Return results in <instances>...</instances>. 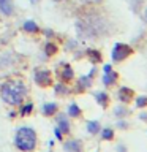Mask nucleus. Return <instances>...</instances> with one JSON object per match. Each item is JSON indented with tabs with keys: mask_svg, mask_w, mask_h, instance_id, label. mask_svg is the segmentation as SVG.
Returning <instances> with one entry per match:
<instances>
[{
	"mask_svg": "<svg viewBox=\"0 0 147 152\" xmlns=\"http://www.w3.org/2000/svg\"><path fill=\"white\" fill-rule=\"evenodd\" d=\"M27 94V87L22 81H7V83L2 84V89H0V95H2V100L8 104H21L24 97Z\"/></svg>",
	"mask_w": 147,
	"mask_h": 152,
	"instance_id": "f257e3e1",
	"label": "nucleus"
},
{
	"mask_svg": "<svg viewBox=\"0 0 147 152\" xmlns=\"http://www.w3.org/2000/svg\"><path fill=\"white\" fill-rule=\"evenodd\" d=\"M14 144L19 151L30 152L36 147V133L30 127H21L14 136Z\"/></svg>",
	"mask_w": 147,
	"mask_h": 152,
	"instance_id": "f03ea898",
	"label": "nucleus"
},
{
	"mask_svg": "<svg viewBox=\"0 0 147 152\" xmlns=\"http://www.w3.org/2000/svg\"><path fill=\"white\" fill-rule=\"evenodd\" d=\"M130 54H131V48L130 46L123 45V43H117V45L114 46L111 56H112L114 62H122V60H125Z\"/></svg>",
	"mask_w": 147,
	"mask_h": 152,
	"instance_id": "7ed1b4c3",
	"label": "nucleus"
},
{
	"mask_svg": "<svg viewBox=\"0 0 147 152\" xmlns=\"http://www.w3.org/2000/svg\"><path fill=\"white\" fill-rule=\"evenodd\" d=\"M35 83L40 86V87H47L52 83V76L47 70H38L35 73Z\"/></svg>",
	"mask_w": 147,
	"mask_h": 152,
	"instance_id": "20e7f679",
	"label": "nucleus"
},
{
	"mask_svg": "<svg viewBox=\"0 0 147 152\" xmlns=\"http://www.w3.org/2000/svg\"><path fill=\"white\" fill-rule=\"evenodd\" d=\"M13 11H14L13 0H0V13L7 14V16H11Z\"/></svg>",
	"mask_w": 147,
	"mask_h": 152,
	"instance_id": "39448f33",
	"label": "nucleus"
},
{
	"mask_svg": "<svg viewBox=\"0 0 147 152\" xmlns=\"http://www.w3.org/2000/svg\"><path fill=\"white\" fill-rule=\"evenodd\" d=\"M65 151L66 152H81V149H82V144H81L79 140H71L68 142H65Z\"/></svg>",
	"mask_w": 147,
	"mask_h": 152,
	"instance_id": "423d86ee",
	"label": "nucleus"
},
{
	"mask_svg": "<svg viewBox=\"0 0 147 152\" xmlns=\"http://www.w3.org/2000/svg\"><path fill=\"white\" fill-rule=\"evenodd\" d=\"M57 128H59L62 133H68L70 132V122L65 116H59V119H57Z\"/></svg>",
	"mask_w": 147,
	"mask_h": 152,
	"instance_id": "0eeeda50",
	"label": "nucleus"
},
{
	"mask_svg": "<svg viewBox=\"0 0 147 152\" xmlns=\"http://www.w3.org/2000/svg\"><path fill=\"white\" fill-rule=\"evenodd\" d=\"M119 98H120V102L128 103L133 98V90L128 89V87H122L120 90H119Z\"/></svg>",
	"mask_w": 147,
	"mask_h": 152,
	"instance_id": "6e6552de",
	"label": "nucleus"
},
{
	"mask_svg": "<svg viewBox=\"0 0 147 152\" xmlns=\"http://www.w3.org/2000/svg\"><path fill=\"white\" fill-rule=\"evenodd\" d=\"M95 73V68L90 71V75H87V76H82V78L79 79V89L81 90H84V89H87L90 84H92V75Z\"/></svg>",
	"mask_w": 147,
	"mask_h": 152,
	"instance_id": "1a4fd4ad",
	"label": "nucleus"
},
{
	"mask_svg": "<svg viewBox=\"0 0 147 152\" xmlns=\"http://www.w3.org/2000/svg\"><path fill=\"white\" fill-rule=\"evenodd\" d=\"M60 76H62V79H63V81H70L71 78H73V68H71L68 64H65L63 66H62Z\"/></svg>",
	"mask_w": 147,
	"mask_h": 152,
	"instance_id": "9d476101",
	"label": "nucleus"
},
{
	"mask_svg": "<svg viewBox=\"0 0 147 152\" xmlns=\"http://www.w3.org/2000/svg\"><path fill=\"white\" fill-rule=\"evenodd\" d=\"M116 79H117V73L116 71H106V75L103 76V83H104V86H111V84H114L116 83Z\"/></svg>",
	"mask_w": 147,
	"mask_h": 152,
	"instance_id": "9b49d317",
	"label": "nucleus"
},
{
	"mask_svg": "<svg viewBox=\"0 0 147 152\" xmlns=\"http://www.w3.org/2000/svg\"><path fill=\"white\" fill-rule=\"evenodd\" d=\"M55 111H57L55 103H46L44 106H43V114H44V116H52V114H55Z\"/></svg>",
	"mask_w": 147,
	"mask_h": 152,
	"instance_id": "f8f14e48",
	"label": "nucleus"
},
{
	"mask_svg": "<svg viewBox=\"0 0 147 152\" xmlns=\"http://www.w3.org/2000/svg\"><path fill=\"white\" fill-rule=\"evenodd\" d=\"M95 98H97V102L101 104V106H108V102H109V97H108V94H104V92H97L95 94Z\"/></svg>",
	"mask_w": 147,
	"mask_h": 152,
	"instance_id": "ddd939ff",
	"label": "nucleus"
},
{
	"mask_svg": "<svg viewBox=\"0 0 147 152\" xmlns=\"http://www.w3.org/2000/svg\"><path fill=\"white\" fill-rule=\"evenodd\" d=\"M87 130H89V133H98L100 132V124L97 122V121H89L87 122Z\"/></svg>",
	"mask_w": 147,
	"mask_h": 152,
	"instance_id": "4468645a",
	"label": "nucleus"
},
{
	"mask_svg": "<svg viewBox=\"0 0 147 152\" xmlns=\"http://www.w3.org/2000/svg\"><path fill=\"white\" fill-rule=\"evenodd\" d=\"M68 114L71 117H78L79 114H81V109H79V106L76 103H71L70 106H68Z\"/></svg>",
	"mask_w": 147,
	"mask_h": 152,
	"instance_id": "2eb2a0df",
	"label": "nucleus"
},
{
	"mask_svg": "<svg viewBox=\"0 0 147 152\" xmlns=\"http://www.w3.org/2000/svg\"><path fill=\"white\" fill-rule=\"evenodd\" d=\"M87 54H89L90 60H92L93 64H97V62L101 60V56H100V52H98V51H95V49H89V51H87Z\"/></svg>",
	"mask_w": 147,
	"mask_h": 152,
	"instance_id": "dca6fc26",
	"label": "nucleus"
},
{
	"mask_svg": "<svg viewBox=\"0 0 147 152\" xmlns=\"http://www.w3.org/2000/svg\"><path fill=\"white\" fill-rule=\"evenodd\" d=\"M44 51H46V54H47V56H54L55 52H57V46L54 45V43H46Z\"/></svg>",
	"mask_w": 147,
	"mask_h": 152,
	"instance_id": "f3484780",
	"label": "nucleus"
},
{
	"mask_svg": "<svg viewBox=\"0 0 147 152\" xmlns=\"http://www.w3.org/2000/svg\"><path fill=\"white\" fill-rule=\"evenodd\" d=\"M24 28H25L27 32H33V33L38 32V26L33 21H27L25 24H24Z\"/></svg>",
	"mask_w": 147,
	"mask_h": 152,
	"instance_id": "a211bd4d",
	"label": "nucleus"
},
{
	"mask_svg": "<svg viewBox=\"0 0 147 152\" xmlns=\"http://www.w3.org/2000/svg\"><path fill=\"white\" fill-rule=\"evenodd\" d=\"M101 136H103V140H112L114 132L111 130V128H104V130L101 132Z\"/></svg>",
	"mask_w": 147,
	"mask_h": 152,
	"instance_id": "6ab92c4d",
	"label": "nucleus"
},
{
	"mask_svg": "<svg viewBox=\"0 0 147 152\" xmlns=\"http://www.w3.org/2000/svg\"><path fill=\"white\" fill-rule=\"evenodd\" d=\"M32 109H33V104H32V103H28V104H25V106H22V109H21V116H28Z\"/></svg>",
	"mask_w": 147,
	"mask_h": 152,
	"instance_id": "aec40b11",
	"label": "nucleus"
},
{
	"mask_svg": "<svg viewBox=\"0 0 147 152\" xmlns=\"http://www.w3.org/2000/svg\"><path fill=\"white\" fill-rule=\"evenodd\" d=\"M136 104H138V108L147 106V97H139V98L136 100Z\"/></svg>",
	"mask_w": 147,
	"mask_h": 152,
	"instance_id": "412c9836",
	"label": "nucleus"
},
{
	"mask_svg": "<svg viewBox=\"0 0 147 152\" xmlns=\"http://www.w3.org/2000/svg\"><path fill=\"white\" fill-rule=\"evenodd\" d=\"M55 92H57V94H68V90H66L65 86L59 84V86H55Z\"/></svg>",
	"mask_w": 147,
	"mask_h": 152,
	"instance_id": "4be33fe9",
	"label": "nucleus"
},
{
	"mask_svg": "<svg viewBox=\"0 0 147 152\" xmlns=\"http://www.w3.org/2000/svg\"><path fill=\"white\" fill-rule=\"evenodd\" d=\"M116 113H117V116H123L127 113V109L125 108H116Z\"/></svg>",
	"mask_w": 147,
	"mask_h": 152,
	"instance_id": "5701e85b",
	"label": "nucleus"
},
{
	"mask_svg": "<svg viewBox=\"0 0 147 152\" xmlns=\"http://www.w3.org/2000/svg\"><path fill=\"white\" fill-rule=\"evenodd\" d=\"M111 70V65H104V73H106V71H109Z\"/></svg>",
	"mask_w": 147,
	"mask_h": 152,
	"instance_id": "b1692460",
	"label": "nucleus"
},
{
	"mask_svg": "<svg viewBox=\"0 0 147 152\" xmlns=\"http://www.w3.org/2000/svg\"><path fill=\"white\" fill-rule=\"evenodd\" d=\"M32 2H36V0H32Z\"/></svg>",
	"mask_w": 147,
	"mask_h": 152,
	"instance_id": "393cba45",
	"label": "nucleus"
}]
</instances>
